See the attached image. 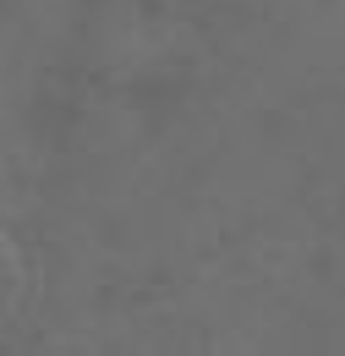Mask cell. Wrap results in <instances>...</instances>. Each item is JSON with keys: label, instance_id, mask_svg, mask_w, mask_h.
<instances>
[]
</instances>
